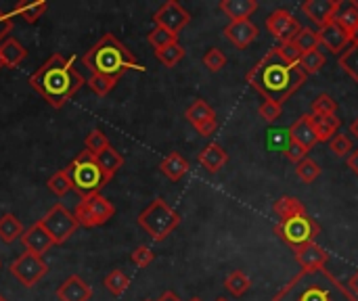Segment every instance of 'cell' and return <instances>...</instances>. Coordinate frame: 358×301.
<instances>
[{
  "instance_id": "1",
  "label": "cell",
  "mask_w": 358,
  "mask_h": 301,
  "mask_svg": "<svg viewBox=\"0 0 358 301\" xmlns=\"http://www.w3.org/2000/svg\"><path fill=\"white\" fill-rule=\"evenodd\" d=\"M306 78L308 76L299 70V65H287L274 49H270L245 76L247 84L256 92L281 107L304 86Z\"/></svg>"
},
{
  "instance_id": "2",
  "label": "cell",
  "mask_w": 358,
  "mask_h": 301,
  "mask_svg": "<svg viewBox=\"0 0 358 301\" xmlns=\"http://www.w3.org/2000/svg\"><path fill=\"white\" fill-rule=\"evenodd\" d=\"M84 84L86 80L74 67V59H65L59 53L51 55L38 72L30 76V86L38 90L53 109L65 107Z\"/></svg>"
},
{
  "instance_id": "3",
  "label": "cell",
  "mask_w": 358,
  "mask_h": 301,
  "mask_svg": "<svg viewBox=\"0 0 358 301\" xmlns=\"http://www.w3.org/2000/svg\"><path fill=\"white\" fill-rule=\"evenodd\" d=\"M272 301H358L325 266L299 270Z\"/></svg>"
},
{
  "instance_id": "4",
  "label": "cell",
  "mask_w": 358,
  "mask_h": 301,
  "mask_svg": "<svg viewBox=\"0 0 358 301\" xmlns=\"http://www.w3.org/2000/svg\"><path fill=\"white\" fill-rule=\"evenodd\" d=\"M82 61L88 67L91 76L107 78L116 84L122 80V76L128 70H141L143 72L137 57L114 34H105L95 47H91L86 51V55L82 57Z\"/></svg>"
},
{
  "instance_id": "5",
  "label": "cell",
  "mask_w": 358,
  "mask_h": 301,
  "mask_svg": "<svg viewBox=\"0 0 358 301\" xmlns=\"http://www.w3.org/2000/svg\"><path fill=\"white\" fill-rule=\"evenodd\" d=\"M63 170L72 182V190H76L82 199L88 195L101 193V188L109 184V180L103 176L101 168L97 165L95 155H91L86 149L80 151Z\"/></svg>"
},
{
  "instance_id": "6",
  "label": "cell",
  "mask_w": 358,
  "mask_h": 301,
  "mask_svg": "<svg viewBox=\"0 0 358 301\" xmlns=\"http://www.w3.org/2000/svg\"><path fill=\"white\" fill-rule=\"evenodd\" d=\"M137 222L153 241H166L178 228L180 215H178L176 209H172L168 205V201L157 197V199L151 201V205L147 209L141 211Z\"/></svg>"
},
{
  "instance_id": "7",
  "label": "cell",
  "mask_w": 358,
  "mask_h": 301,
  "mask_svg": "<svg viewBox=\"0 0 358 301\" xmlns=\"http://www.w3.org/2000/svg\"><path fill=\"white\" fill-rule=\"evenodd\" d=\"M274 232L279 234V238L283 243H287L295 251V249H299V247H304L308 243H314L320 228L308 213H304V215H293V218L281 220L274 226Z\"/></svg>"
},
{
  "instance_id": "8",
  "label": "cell",
  "mask_w": 358,
  "mask_h": 301,
  "mask_svg": "<svg viewBox=\"0 0 358 301\" xmlns=\"http://www.w3.org/2000/svg\"><path fill=\"white\" fill-rule=\"evenodd\" d=\"M116 213V207L109 199H105L101 193L84 197L76 207H74V218L78 220L80 226L84 228H97L107 224Z\"/></svg>"
},
{
  "instance_id": "9",
  "label": "cell",
  "mask_w": 358,
  "mask_h": 301,
  "mask_svg": "<svg viewBox=\"0 0 358 301\" xmlns=\"http://www.w3.org/2000/svg\"><path fill=\"white\" fill-rule=\"evenodd\" d=\"M40 224L45 226V230L51 234L55 245H63L68 243V238L80 228L78 220L74 218V211H70L63 203H55L45 218H40Z\"/></svg>"
},
{
  "instance_id": "10",
  "label": "cell",
  "mask_w": 358,
  "mask_h": 301,
  "mask_svg": "<svg viewBox=\"0 0 358 301\" xmlns=\"http://www.w3.org/2000/svg\"><path fill=\"white\" fill-rule=\"evenodd\" d=\"M9 270H11V274H13L26 288H32L34 284H38V282L47 276L49 266H47V261L42 259V255L24 251L17 259L11 261Z\"/></svg>"
},
{
  "instance_id": "11",
  "label": "cell",
  "mask_w": 358,
  "mask_h": 301,
  "mask_svg": "<svg viewBox=\"0 0 358 301\" xmlns=\"http://www.w3.org/2000/svg\"><path fill=\"white\" fill-rule=\"evenodd\" d=\"M153 22H155L157 28H164V30H168L170 34L178 36V32H180L185 26H189L191 15H189V11H185V9L176 3V0H168V3H164V5L153 13Z\"/></svg>"
},
{
  "instance_id": "12",
  "label": "cell",
  "mask_w": 358,
  "mask_h": 301,
  "mask_svg": "<svg viewBox=\"0 0 358 301\" xmlns=\"http://www.w3.org/2000/svg\"><path fill=\"white\" fill-rule=\"evenodd\" d=\"M266 30L279 40V44H283V42H291L297 36V32L302 30V26L287 9H277L274 13L268 15Z\"/></svg>"
},
{
  "instance_id": "13",
  "label": "cell",
  "mask_w": 358,
  "mask_h": 301,
  "mask_svg": "<svg viewBox=\"0 0 358 301\" xmlns=\"http://www.w3.org/2000/svg\"><path fill=\"white\" fill-rule=\"evenodd\" d=\"M185 117L189 120V124L201 134V136H212L218 128V122H216V111L203 101V99H197L193 101L187 111H185Z\"/></svg>"
},
{
  "instance_id": "14",
  "label": "cell",
  "mask_w": 358,
  "mask_h": 301,
  "mask_svg": "<svg viewBox=\"0 0 358 301\" xmlns=\"http://www.w3.org/2000/svg\"><path fill=\"white\" fill-rule=\"evenodd\" d=\"M59 301H91L93 299V286L78 274H72L65 278L57 288Z\"/></svg>"
},
{
  "instance_id": "15",
  "label": "cell",
  "mask_w": 358,
  "mask_h": 301,
  "mask_svg": "<svg viewBox=\"0 0 358 301\" xmlns=\"http://www.w3.org/2000/svg\"><path fill=\"white\" fill-rule=\"evenodd\" d=\"M335 9H337V0H306V3H302V13L312 24H316L318 30L333 22Z\"/></svg>"
},
{
  "instance_id": "16",
  "label": "cell",
  "mask_w": 358,
  "mask_h": 301,
  "mask_svg": "<svg viewBox=\"0 0 358 301\" xmlns=\"http://www.w3.org/2000/svg\"><path fill=\"white\" fill-rule=\"evenodd\" d=\"M22 243H24V247H26V251H30V253H36V255H45L47 251H51V247L55 245L53 243V238H51V234L45 230V226L40 224V220L38 222H34L30 228H26L24 230V234H22Z\"/></svg>"
},
{
  "instance_id": "17",
  "label": "cell",
  "mask_w": 358,
  "mask_h": 301,
  "mask_svg": "<svg viewBox=\"0 0 358 301\" xmlns=\"http://www.w3.org/2000/svg\"><path fill=\"white\" fill-rule=\"evenodd\" d=\"M316 32H318L320 44H322L327 51H331L333 55H341V53L350 47V36H348V32L341 30L335 22L327 24L325 28H320V30H316Z\"/></svg>"
},
{
  "instance_id": "18",
  "label": "cell",
  "mask_w": 358,
  "mask_h": 301,
  "mask_svg": "<svg viewBox=\"0 0 358 301\" xmlns=\"http://www.w3.org/2000/svg\"><path fill=\"white\" fill-rule=\"evenodd\" d=\"M224 36L226 40H231L237 49H247L256 38H258V28L245 19V22H231L224 28Z\"/></svg>"
},
{
  "instance_id": "19",
  "label": "cell",
  "mask_w": 358,
  "mask_h": 301,
  "mask_svg": "<svg viewBox=\"0 0 358 301\" xmlns=\"http://www.w3.org/2000/svg\"><path fill=\"white\" fill-rule=\"evenodd\" d=\"M333 22L348 32V36L352 32L358 30V3L354 0H337V9L333 15Z\"/></svg>"
},
{
  "instance_id": "20",
  "label": "cell",
  "mask_w": 358,
  "mask_h": 301,
  "mask_svg": "<svg viewBox=\"0 0 358 301\" xmlns=\"http://www.w3.org/2000/svg\"><path fill=\"white\" fill-rule=\"evenodd\" d=\"M199 163L210 172V174H218L226 163H228V153L218 145V143H210L208 147L201 149L199 153Z\"/></svg>"
},
{
  "instance_id": "21",
  "label": "cell",
  "mask_w": 358,
  "mask_h": 301,
  "mask_svg": "<svg viewBox=\"0 0 358 301\" xmlns=\"http://www.w3.org/2000/svg\"><path fill=\"white\" fill-rule=\"evenodd\" d=\"M327 259H329V253L316 245V243H308L299 249H295V261L304 268H322L327 266Z\"/></svg>"
},
{
  "instance_id": "22",
  "label": "cell",
  "mask_w": 358,
  "mask_h": 301,
  "mask_svg": "<svg viewBox=\"0 0 358 301\" xmlns=\"http://www.w3.org/2000/svg\"><path fill=\"white\" fill-rule=\"evenodd\" d=\"M289 140L302 145L306 151L314 149V145L318 143L316 140V134H314V128L310 124V115H302L297 122H293L291 130H289Z\"/></svg>"
},
{
  "instance_id": "23",
  "label": "cell",
  "mask_w": 358,
  "mask_h": 301,
  "mask_svg": "<svg viewBox=\"0 0 358 301\" xmlns=\"http://www.w3.org/2000/svg\"><path fill=\"white\" fill-rule=\"evenodd\" d=\"M258 9L256 0H222L220 11L231 17V22H245Z\"/></svg>"
},
{
  "instance_id": "24",
  "label": "cell",
  "mask_w": 358,
  "mask_h": 301,
  "mask_svg": "<svg viewBox=\"0 0 358 301\" xmlns=\"http://www.w3.org/2000/svg\"><path fill=\"white\" fill-rule=\"evenodd\" d=\"M0 57H3L5 67L15 70V67H20L26 61L28 51H26V47L20 40H15V38L9 36L3 44H0Z\"/></svg>"
},
{
  "instance_id": "25",
  "label": "cell",
  "mask_w": 358,
  "mask_h": 301,
  "mask_svg": "<svg viewBox=\"0 0 358 301\" xmlns=\"http://www.w3.org/2000/svg\"><path fill=\"white\" fill-rule=\"evenodd\" d=\"M310 124L314 128V134H316L318 143H329L339 130V120L335 115H314V113H310Z\"/></svg>"
},
{
  "instance_id": "26",
  "label": "cell",
  "mask_w": 358,
  "mask_h": 301,
  "mask_svg": "<svg viewBox=\"0 0 358 301\" xmlns=\"http://www.w3.org/2000/svg\"><path fill=\"white\" fill-rule=\"evenodd\" d=\"M95 159H97V165L101 168V172H103V176L111 182V178L122 170V165H124V157H122V153H118L111 145L105 149V151H101L99 155H95Z\"/></svg>"
},
{
  "instance_id": "27",
  "label": "cell",
  "mask_w": 358,
  "mask_h": 301,
  "mask_svg": "<svg viewBox=\"0 0 358 301\" xmlns=\"http://www.w3.org/2000/svg\"><path fill=\"white\" fill-rule=\"evenodd\" d=\"M159 170H162V174L168 178V180H172V182H178L187 172H189V161L180 155V153H170L168 157H164L162 159V163H159Z\"/></svg>"
},
{
  "instance_id": "28",
  "label": "cell",
  "mask_w": 358,
  "mask_h": 301,
  "mask_svg": "<svg viewBox=\"0 0 358 301\" xmlns=\"http://www.w3.org/2000/svg\"><path fill=\"white\" fill-rule=\"evenodd\" d=\"M24 230H26V228H24V224L17 220L15 213L7 211V213L0 215V241H3V243H7V245L15 243L17 238H22Z\"/></svg>"
},
{
  "instance_id": "29",
  "label": "cell",
  "mask_w": 358,
  "mask_h": 301,
  "mask_svg": "<svg viewBox=\"0 0 358 301\" xmlns=\"http://www.w3.org/2000/svg\"><path fill=\"white\" fill-rule=\"evenodd\" d=\"M272 209L277 211V215H279L281 220H287V218H293V215H304V213H308L306 207H304V203H302L299 199L287 197V195H285V197H279V199L274 201Z\"/></svg>"
},
{
  "instance_id": "30",
  "label": "cell",
  "mask_w": 358,
  "mask_h": 301,
  "mask_svg": "<svg viewBox=\"0 0 358 301\" xmlns=\"http://www.w3.org/2000/svg\"><path fill=\"white\" fill-rule=\"evenodd\" d=\"M47 11H49V3H42V0H34V3H17V7H15L13 13L20 15L28 24H36Z\"/></svg>"
},
{
  "instance_id": "31",
  "label": "cell",
  "mask_w": 358,
  "mask_h": 301,
  "mask_svg": "<svg viewBox=\"0 0 358 301\" xmlns=\"http://www.w3.org/2000/svg\"><path fill=\"white\" fill-rule=\"evenodd\" d=\"M103 284H105V288H107L114 297H122V295L128 291V286H130V276H128L126 272H122V270H111V272L105 276Z\"/></svg>"
},
{
  "instance_id": "32",
  "label": "cell",
  "mask_w": 358,
  "mask_h": 301,
  "mask_svg": "<svg viewBox=\"0 0 358 301\" xmlns=\"http://www.w3.org/2000/svg\"><path fill=\"white\" fill-rule=\"evenodd\" d=\"M249 286H251V280H249V276H247L245 272H241V270H233V272L224 278V288H226L231 295H235V297L245 295V293L249 291Z\"/></svg>"
},
{
  "instance_id": "33",
  "label": "cell",
  "mask_w": 358,
  "mask_h": 301,
  "mask_svg": "<svg viewBox=\"0 0 358 301\" xmlns=\"http://www.w3.org/2000/svg\"><path fill=\"white\" fill-rule=\"evenodd\" d=\"M291 42L295 44V49H297L302 55H306V53H310V51H316L318 44H320L318 32H316V30H310V28H302V30L297 32V36H295Z\"/></svg>"
},
{
  "instance_id": "34",
  "label": "cell",
  "mask_w": 358,
  "mask_h": 301,
  "mask_svg": "<svg viewBox=\"0 0 358 301\" xmlns=\"http://www.w3.org/2000/svg\"><path fill=\"white\" fill-rule=\"evenodd\" d=\"M339 67L354 80L358 82V44H350L341 55H339Z\"/></svg>"
},
{
  "instance_id": "35",
  "label": "cell",
  "mask_w": 358,
  "mask_h": 301,
  "mask_svg": "<svg viewBox=\"0 0 358 301\" xmlns=\"http://www.w3.org/2000/svg\"><path fill=\"white\" fill-rule=\"evenodd\" d=\"M155 57L164 67H174L185 59V49L178 42H174V44H168V47L155 51Z\"/></svg>"
},
{
  "instance_id": "36",
  "label": "cell",
  "mask_w": 358,
  "mask_h": 301,
  "mask_svg": "<svg viewBox=\"0 0 358 301\" xmlns=\"http://www.w3.org/2000/svg\"><path fill=\"white\" fill-rule=\"evenodd\" d=\"M325 67V55L320 53V51H310V53H306V55H302V59H299V70L308 76H312V74H318L320 70Z\"/></svg>"
},
{
  "instance_id": "37",
  "label": "cell",
  "mask_w": 358,
  "mask_h": 301,
  "mask_svg": "<svg viewBox=\"0 0 358 301\" xmlns=\"http://www.w3.org/2000/svg\"><path fill=\"white\" fill-rule=\"evenodd\" d=\"M295 174H297V178H299L302 182L312 184V182L320 176V165H318L314 159L306 157V159H302V161L295 165Z\"/></svg>"
},
{
  "instance_id": "38",
  "label": "cell",
  "mask_w": 358,
  "mask_h": 301,
  "mask_svg": "<svg viewBox=\"0 0 358 301\" xmlns=\"http://www.w3.org/2000/svg\"><path fill=\"white\" fill-rule=\"evenodd\" d=\"M47 188H49L53 195H57V197H65V195L72 190V182H70L65 170L55 172V174L47 180Z\"/></svg>"
},
{
  "instance_id": "39",
  "label": "cell",
  "mask_w": 358,
  "mask_h": 301,
  "mask_svg": "<svg viewBox=\"0 0 358 301\" xmlns=\"http://www.w3.org/2000/svg\"><path fill=\"white\" fill-rule=\"evenodd\" d=\"M147 42H149L155 51H159V49H164V47H168V44L178 42V36H174V34H170L168 30L155 26V28L147 34Z\"/></svg>"
},
{
  "instance_id": "40",
  "label": "cell",
  "mask_w": 358,
  "mask_h": 301,
  "mask_svg": "<svg viewBox=\"0 0 358 301\" xmlns=\"http://www.w3.org/2000/svg\"><path fill=\"white\" fill-rule=\"evenodd\" d=\"M109 147V138H107V134L103 132V130H93L88 136H86V140H84V149L91 153V155H99L101 151H105Z\"/></svg>"
},
{
  "instance_id": "41",
  "label": "cell",
  "mask_w": 358,
  "mask_h": 301,
  "mask_svg": "<svg viewBox=\"0 0 358 301\" xmlns=\"http://www.w3.org/2000/svg\"><path fill=\"white\" fill-rule=\"evenodd\" d=\"M277 55L287 63V65H299V59H302V53L295 49L293 42H283L279 47H274Z\"/></svg>"
},
{
  "instance_id": "42",
  "label": "cell",
  "mask_w": 358,
  "mask_h": 301,
  "mask_svg": "<svg viewBox=\"0 0 358 301\" xmlns=\"http://www.w3.org/2000/svg\"><path fill=\"white\" fill-rule=\"evenodd\" d=\"M203 65H205L212 74H216V72H220V70L226 65V57H224V53H222L220 49H210V51L203 55Z\"/></svg>"
},
{
  "instance_id": "43",
  "label": "cell",
  "mask_w": 358,
  "mask_h": 301,
  "mask_svg": "<svg viewBox=\"0 0 358 301\" xmlns=\"http://www.w3.org/2000/svg\"><path fill=\"white\" fill-rule=\"evenodd\" d=\"M335 111H337V103L329 95H320L312 103V113L314 115H335Z\"/></svg>"
},
{
  "instance_id": "44",
  "label": "cell",
  "mask_w": 358,
  "mask_h": 301,
  "mask_svg": "<svg viewBox=\"0 0 358 301\" xmlns=\"http://www.w3.org/2000/svg\"><path fill=\"white\" fill-rule=\"evenodd\" d=\"M329 149L337 155V157H348L354 149H352V140L345 134H335L329 140Z\"/></svg>"
},
{
  "instance_id": "45",
  "label": "cell",
  "mask_w": 358,
  "mask_h": 301,
  "mask_svg": "<svg viewBox=\"0 0 358 301\" xmlns=\"http://www.w3.org/2000/svg\"><path fill=\"white\" fill-rule=\"evenodd\" d=\"M86 84H88V88H91L95 95H99V97H107V95L116 88V82H111V80H107V78H99V76H91V78L86 80Z\"/></svg>"
},
{
  "instance_id": "46",
  "label": "cell",
  "mask_w": 358,
  "mask_h": 301,
  "mask_svg": "<svg viewBox=\"0 0 358 301\" xmlns=\"http://www.w3.org/2000/svg\"><path fill=\"white\" fill-rule=\"evenodd\" d=\"M130 259L134 261V266H139V268H147V266H151V261L155 259V253H153L147 245H139V247L132 251Z\"/></svg>"
},
{
  "instance_id": "47",
  "label": "cell",
  "mask_w": 358,
  "mask_h": 301,
  "mask_svg": "<svg viewBox=\"0 0 358 301\" xmlns=\"http://www.w3.org/2000/svg\"><path fill=\"white\" fill-rule=\"evenodd\" d=\"M258 113H260V117L264 120V122H277L279 117H281V113H283V107L281 105H277V103H272V101H266L264 99V103L260 105V109H258Z\"/></svg>"
},
{
  "instance_id": "48",
  "label": "cell",
  "mask_w": 358,
  "mask_h": 301,
  "mask_svg": "<svg viewBox=\"0 0 358 301\" xmlns=\"http://www.w3.org/2000/svg\"><path fill=\"white\" fill-rule=\"evenodd\" d=\"M306 155H308V151H306L302 145H297V143H293V140H289V143L285 145V157H287L289 161H293L295 165H297L302 159H306Z\"/></svg>"
},
{
  "instance_id": "49",
  "label": "cell",
  "mask_w": 358,
  "mask_h": 301,
  "mask_svg": "<svg viewBox=\"0 0 358 301\" xmlns=\"http://www.w3.org/2000/svg\"><path fill=\"white\" fill-rule=\"evenodd\" d=\"M11 32H13V15L0 9V44L9 38Z\"/></svg>"
},
{
  "instance_id": "50",
  "label": "cell",
  "mask_w": 358,
  "mask_h": 301,
  "mask_svg": "<svg viewBox=\"0 0 358 301\" xmlns=\"http://www.w3.org/2000/svg\"><path fill=\"white\" fill-rule=\"evenodd\" d=\"M345 163H348V168L358 176V149H354V151L345 157Z\"/></svg>"
},
{
  "instance_id": "51",
  "label": "cell",
  "mask_w": 358,
  "mask_h": 301,
  "mask_svg": "<svg viewBox=\"0 0 358 301\" xmlns=\"http://www.w3.org/2000/svg\"><path fill=\"white\" fill-rule=\"evenodd\" d=\"M348 288H350V293L358 299V270L350 276V280H348Z\"/></svg>"
},
{
  "instance_id": "52",
  "label": "cell",
  "mask_w": 358,
  "mask_h": 301,
  "mask_svg": "<svg viewBox=\"0 0 358 301\" xmlns=\"http://www.w3.org/2000/svg\"><path fill=\"white\" fill-rule=\"evenodd\" d=\"M157 301H182V299H180V297H178L174 291H166V293H164V295H162Z\"/></svg>"
},
{
  "instance_id": "53",
  "label": "cell",
  "mask_w": 358,
  "mask_h": 301,
  "mask_svg": "<svg viewBox=\"0 0 358 301\" xmlns=\"http://www.w3.org/2000/svg\"><path fill=\"white\" fill-rule=\"evenodd\" d=\"M350 132H352V134H354V138L358 140V117L350 124Z\"/></svg>"
},
{
  "instance_id": "54",
  "label": "cell",
  "mask_w": 358,
  "mask_h": 301,
  "mask_svg": "<svg viewBox=\"0 0 358 301\" xmlns=\"http://www.w3.org/2000/svg\"><path fill=\"white\" fill-rule=\"evenodd\" d=\"M350 44H358V30L350 34Z\"/></svg>"
},
{
  "instance_id": "55",
  "label": "cell",
  "mask_w": 358,
  "mask_h": 301,
  "mask_svg": "<svg viewBox=\"0 0 358 301\" xmlns=\"http://www.w3.org/2000/svg\"><path fill=\"white\" fill-rule=\"evenodd\" d=\"M5 67V63H3V57H0V70H3Z\"/></svg>"
},
{
  "instance_id": "56",
  "label": "cell",
  "mask_w": 358,
  "mask_h": 301,
  "mask_svg": "<svg viewBox=\"0 0 358 301\" xmlns=\"http://www.w3.org/2000/svg\"><path fill=\"white\" fill-rule=\"evenodd\" d=\"M0 301H9V299H7L5 295H0Z\"/></svg>"
},
{
  "instance_id": "57",
  "label": "cell",
  "mask_w": 358,
  "mask_h": 301,
  "mask_svg": "<svg viewBox=\"0 0 358 301\" xmlns=\"http://www.w3.org/2000/svg\"><path fill=\"white\" fill-rule=\"evenodd\" d=\"M191 301H201V299H199V297H193V299H191Z\"/></svg>"
},
{
  "instance_id": "58",
  "label": "cell",
  "mask_w": 358,
  "mask_h": 301,
  "mask_svg": "<svg viewBox=\"0 0 358 301\" xmlns=\"http://www.w3.org/2000/svg\"><path fill=\"white\" fill-rule=\"evenodd\" d=\"M216 301H226V299H224V297H218V299H216Z\"/></svg>"
},
{
  "instance_id": "59",
  "label": "cell",
  "mask_w": 358,
  "mask_h": 301,
  "mask_svg": "<svg viewBox=\"0 0 358 301\" xmlns=\"http://www.w3.org/2000/svg\"><path fill=\"white\" fill-rule=\"evenodd\" d=\"M0 266H3V263H0Z\"/></svg>"
}]
</instances>
